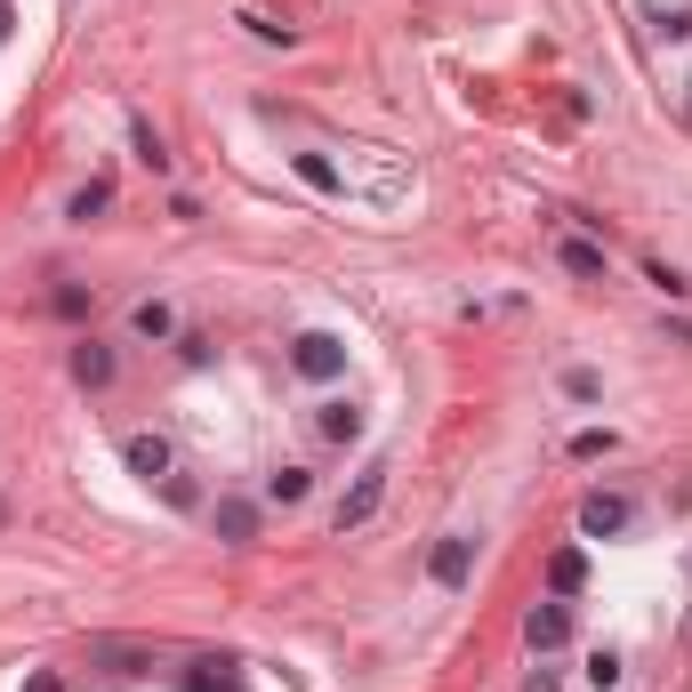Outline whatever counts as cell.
I'll list each match as a JSON object with an SVG mask.
<instances>
[{"instance_id":"21","label":"cell","mask_w":692,"mask_h":692,"mask_svg":"<svg viewBox=\"0 0 692 692\" xmlns=\"http://www.w3.org/2000/svg\"><path fill=\"white\" fill-rule=\"evenodd\" d=\"M564 395H572V403H596L604 378H596V370H564Z\"/></svg>"},{"instance_id":"3","label":"cell","mask_w":692,"mask_h":692,"mask_svg":"<svg viewBox=\"0 0 692 692\" xmlns=\"http://www.w3.org/2000/svg\"><path fill=\"white\" fill-rule=\"evenodd\" d=\"M629 524H636V507L620 500V492H587L580 500V540H620Z\"/></svg>"},{"instance_id":"2","label":"cell","mask_w":692,"mask_h":692,"mask_svg":"<svg viewBox=\"0 0 692 692\" xmlns=\"http://www.w3.org/2000/svg\"><path fill=\"white\" fill-rule=\"evenodd\" d=\"M290 370L298 378H338L346 370V338L338 330H298L290 338Z\"/></svg>"},{"instance_id":"11","label":"cell","mask_w":692,"mask_h":692,"mask_svg":"<svg viewBox=\"0 0 692 692\" xmlns=\"http://www.w3.org/2000/svg\"><path fill=\"white\" fill-rule=\"evenodd\" d=\"M73 378H81V387H113V346L81 338V346H73Z\"/></svg>"},{"instance_id":"18","label":"cell","mask_w":692,"mask_h":692,"mask_svg":"<svg viewBox=\"0 0 692 692\" xmlns=\"http://www.w3.org/2000/svg\"><path fill=\"white\" fill-rule=\"evenodd\" d=\"M644 283L661 290V298H684V290H692V283H684V274H676L669 258H644Z\"/></svg>"},{"instance_id":"6","label":"cell","mask_w":692,"mask_h":692,"mask_svg":"<svg viewBox=\"0 0 692 692\" xmlns=\"http://www.w3.org/2000/svg\"><path fill=\"white\" fill-rule=\"evenodd\" d=\"M524 644L532 652H564L572 644V604H532L524 612Z\"/></svg>"},{"instance_id":"24","label":"cell","mask_w":692,"mask_h":692,"mask_svg":"<svg viewBox=\"0 0 692 692\" xmlns=\"http://www.w3.org/2000/svg\"><path fill=\"white\" fill-rule=\"evenodd\" d=\"M524 692H564V676H556V669H532V684H524Z\"/></svg>"},{"instance_id":"8","label":"cell","mask_w":692,"mask_h":692,"mask_svg":"<svg viewBox=\"0 0 692 692\" xmlns=\"http://www.w3.org/2000/svg\"><path fill=\"white\" fill-rule=\"evenodd\" d=\"M290 169H298V186H315V194L346 201V169H338L330 154H290Z\"/></svg>"},{"instance_id":"20","label":"cell","mask_w":692,"mask_h":692,"mask_svg":"<svg viewBox=\"0 0 692 692\" xmlns=\"http://www.w3.org/2000/svg\"><path fill=\"white\" fill-rule=\"evenodd\" d=\"M587 684H596V692H612L620 684V652L604 644V652H587Z\"/></svg>"},{"instance_id":"17","label":"cell","mask_w":692,"mask_h":692,"mask_svg":"<svg viewBox=\"0 0 692 692\" xmlns=\"http://www.w3.org/2000/svg\"><path fill=\"white\" fill-rule=\"evenodd\" d=\"M97 661H106V676H146L154 669L146 652H129V644H97Z\"/></svg>"},{"instance_id":"23","label":"cell","mask_w":692,"mask_h":692,"mask_svg":"<svg viewBox=\"0 0 692 692\" xmlns=\"http://www.w3.org/2000/svg\"><path fill=\"white\" fill-rule=\"evenodd\" d=\"M161 500H169V507H201V492H194L186 475H169V483H161Z\"/></svg>"},{"instance_id":"4","label":"cell","mask_w":692,"mask_h":692,"mask_svg":"<svg viewBox=\"0 0 692 692\" xmlns=\"http://www.w3.org/2000/svg\"><path fill=\"white\" fill-rule=\"evenodd\" d=\"M121 459H129V475H146V483H169V475H178V452H169V435H146V427L121 443Z\"/></svg>"},{"instance_id":"16","label":"cell","mask_w":692,"mask_h":692,"mask_svg":"<svg viewBox=\"0 0 692 692\" xmlns=\"http://www.w3.org/2000/svg\"><path fill=\"white\" fill-rule=\"evenodd\" d=\"M129 146H137V161H146V169H169V146H161L154 121H129Z\"/></svg>"},{"instance_id":"7","label":"cell","mask_w":692,"mask_h":692,"mask_svg":"<svg viewBox=\"0 0 692 692\" xmlns=\"http://www.w3.org/2000/svg\"><path fill=\"white\" fill-rule=\"evenodd\" d=\"M210 524H218V540H226V547H250V540H258V507H250V500H218V507H210Z\"/></svg>"},{"instance_id":"5","label":"cell","mask_w":692,"mask_h":692,"mask_svg":"<svg viewBox=\"0 0 692 692\" xmlns=\"http://www.w3.org/2000/svg\"><path fill=\"white\" fill-rule=\"evenodd\" d=\"M427 572H435V587H467V572H475V540H467V532H443L435 556H427Z\"/></svg>"},{"instance_id":"14","label":"cell","mask_w":692,"mask_h":692,"mask_svg":"<svg viewBox=\"0 0 692 692\" xmlns=\"http://www.w3.org/2000/svg\"><path fill=\"white\" fill-rule=\"evenodd\" d=\"M315 427H323L330 443H355V435H363V411H355V403H323V411H315Z\"/></svg>"},{"instance_id":"12","label":"cell","mask_w":692,"mask_h":692,"mask_svg":"<svg viewBox=\"0 0 692 692\" xmlns=\"http://www.w3.org/2000/svg\"><path fill=\"white\" fill-rule=\"evenodd\" d=\"M547 587H556V596H580L587 587V556L580 547H556V556H547Z\"/></svg>"},{"instance_id":"15","label":"cell","mask_w":692,"mask_h":692,"mask_svg":"<svg viewBox=\"0 0 692 692\" xmlns=\"http://www.w3.org/2000/svg\"><path fill=\"white\" fill-rule=\"evenodd\" d=\"M106 201H113V186H106V178H89V186H73V201H65V218H81V226H89L97 210H106Z\"/></svg>"},{"instance_id":"25","label":"cell","mask_w":692,"mask_h":692,"mask_svg":"<svg viewBox=\"0 0 692 692\" xmlns=\"http://www.w3.org/2000/svg\"><path fill=\"white\" fill-rule=\"evenodd\" d=\"M24 692H65V676H49V669H41V676H24Z\"/></svg>"},{"instance_id":"10","label":"cell","mask_w":692,"mask_h":692,"mask_svg":"<svg viewBox=\"0 0 692 692\" xmlns=\"http://www.w3.org/2000/svg\"><path fill=\"white\" fill-rule=\"evenodd\" d=\"M556 266H564V274H580V283H604V250H596V241H580V234H564V241H556Z\"/></svg>"},{"instance_id":"19","label":"cell","mask_w":692,"mask_h":692,"mask_svg":"<svg viewBox=\"0 0 692 692\" xmlns=\"http://www.w3.org/2000/svg\"><path fill=\"white\" fill-rule=\"evenodd\" d=\"M612 443H620L612 427H580V435H572V459H604V452H612Z\"/></svg>"},{"instance_id":"26","label":"cell","mask_w":692,"mask_h":692,"mask_svg":"<svg viewBox=\"0 0 692 692\" xmlns=\"http://www.w3.org/2000/svg\"><path fill=\"white\" fill-rule=\"evenodd\" d=\"M0 41H9V0H0Z\"/></svg>"},{"instance_id":"13","label":"cell","mask_w":692,"mask_h":692,"mask_svg":"<svg viewBox=\"0 0 692 692\" xmlns=\"http://www.w3.org/2000/svg\"><path fill=\"white\" fill-rule=\"evenodd\" d=\"M306 492H315V475H306V467H274V475H266V500H274V507H298Z\"/></svg>"},{"instance_id":"9","label":"cell","mask_w":692,"mask_h":692,"mask_svg":"<svg viewBox=\"0 0 692 692\" xmlns=\"http://www.w3.org/2000/svg\"><path fill=\"white\" fill-rule=\"evenodd\" d=\"M129 330H137V338H154V346H161V338H178V306H169V298H137V306H129Z\"/></svg>"},{"instance_id":"22","label":"cell","mask_w":692,"mask_h":692,"mask_svg":"<svg viewBox=\"0 0 692 692\" xmlns=\"http://www.w3.org/2000/svg\"><path fill=\"white\" fill-rule=\"evenodd\" d=\"M169 346H178V363H194V370H201V363H210V338H194V330H178V338H169Z\"/></svg>"},{"instance_id":"1","label":"cell","mask_w":692,"mask_h":692,"mask_svg":"<svg viewBox=\"0 0 692 692\" xmlns=\"http://www.w3.org/2000/svg\"><path fill=\"white\" fill-rule=\"evenodd\" d=\"M378 507H387V467L370 459V467H363V475H355V483L338 492V507H330V532H338V540H346V532H363Z\"/></svg>"}]
</instances>
